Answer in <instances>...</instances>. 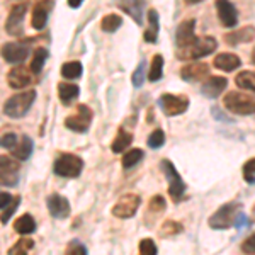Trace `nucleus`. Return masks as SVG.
Masks as SVG:
<instances>
[{"mask_svg": "<svg viewBox=\"0 0 255 255\" xmlns=\"http://www.w3.org/2000/svg\"><path fill=\"white\" fill-rule=\"evenodd\" d=\"M218 48V41L211 36H201L196 38L186 48L177 49V58L179 60H197L215 53Z\"/></svg>", "mask_w": 255, "mask_h": 255, "instance_id": "obj_1", "label": "nucleus"}, {"mask_svg": "<svg viewBox=\"0 0 255 255\" xmlns=\"http://www.w3.org/2000/svg\"><path fill=\"white\" fill-rule=\"evenodd\" d=\"M223 104L230 113L238 114V116H250V114H255V96H252V94L233 90V92H228L225 96Z\"/></svg>", "mask_w": 255, "mask_h": 255, "instance_id": "obj_2", "label": "nucleus"}, {"mask_svg": "<svg viewBox=\"0 0 255 255\" xmlns=\"http://www.w3.org/2000/svg\"><path fill=\"white\" fill-rule=\"evenodd\" d=\"M36 101V90H27L22 94H15L10 99H7L3 104V114L12 119L24 118L27 114V111L31 109V106Z\"/></svg>", "mask_w": 255, "mask_h": 255, "instance_id": "obj_3", "label": "nucleus"}, {"mask_svg": "<svg viewBox=\"0 0 255 255\" xmlns=\"http://www.w3.org/2000/svg\"><path fill=\"white\" fill-rule=\"evenodd\" d=\"M242 213L240 203L233 201V203L223 204L216 213H213L209 218V226L213 230H228L237 223V218Z\"/></svg>", "mask_w": 255, "mask_h": 255, "instance_id": "obj_4", "label": "nucleus"}, {"mask_svg": "<svg viewBox=\"0 0 255 255\" xmlns=\"http://www.w3.org/2000/svg\"><path fill=\"white\" fill-rule=\"evenodd\" d=\"M82 168H84V160L73 153L60 155L53 163V172L65 179H77L82 174Z\"/></svg>", "mask_w": 255, "mask_h": 255, "instance_id": "obj_5", "label": "nucleus"}, {"mask_svg": "<svg viewBox=\"0 0 255 255\" xmlns=\"http://www.w3.org/2000/svg\"><path fill=\"white\" fill-rule=\"evenodd\" d=\"M160 167H162L163 174H165L167 180H168V194H170L172 199L175 203L182 201L184 194H186V182L182 180V177L177 172V168L174 167V163L170 160H162L160 162Z\"/></svg>", "mask_w": 255, "mask_h": 255, "instance_id": "obj_6", "label": "nucleus"}, {"mask_svg": "<svg viewBox=\"0 0 255 255\" xmlns=\"http://www.w3.org/2000/svg\"><path fill=\"white\" fill-rule=\"evenodd\" d=\"M139 204H141V199H139L138 194H125L118 199V203L113 206V215L119 218V220H128V218H133L136 215Z\"/></svg>", "mask_w": 255, "mask_h": 255, "instance_id": "obj_7", "label": "nucleus"}, {"mask_svg": "<svg viewBox=\"0 0 255 255\" xmlns=\"http://www.w3.org/2000/svg\"><path fill=\"white\" fill-rule=\"evenodd\" d=\"M92 118H94V114L89 106L80 104L79 108H77L75 114H72V116H68L65 119V126H67L68 129L75 131V133H85L90 128Z\"/></svg>", "mask_w": 255, "mask_h": 255, "instance_id": "obj_8", "label": "nucleus"}, {"mask_svg": "<svg viewBox=\"0 0 255 255\" xmlns=\"http://www.w3.org/2000/svg\"><path fill=\"white\" fill-rule=\"evenodd\" d=\"M158 106L167 116H180L189 108V99L184 96H174V94H163L158 99Z\"/></svg>", "mask_w": 255, "mask_h": 255, "instance_id": "obj_9", "label": "nucleus"}, {"mask_svg": "<svg viewBox=\"0 0 255 255\" xmlns=\"http://www.w3.org/2000/svg\"><path fill=\"white\" fill-rule=\"evenodd\" d=\"M19 162L7 155H0V186H17L19 182Z\"/></svg>", "mask_w": 255, "mask_h": 255, "instance_id": "obj_10", "label": "nucleus"}, {"mask_svg": "<svg viewBox=\"0 0 255 255\" xmlns=\"http://www.w3.org/2000/svg\"><path fill=\"white\" fill-rule=\"evenodd\" d=\"M0 55L7 63L17 65L27 60L29 56V44L24 43H5L0 49Z\"/></svg>", "mask_w": 255, "mask_h": 255, "instance_id": "obj_11", "label": "nucleus"}, {"mask_svg": "<svg viewBox=\"0 0 255 255\" xmlns=\"http://www.w3.org/2000/svg\"><path fill=\"white\" fill-rule=\"evenodd\" d=\"M27 10V3H15L9 12V17L5 20V31L12 36L22 34V20Z\"/></svg>", "mask_w": 255, "mask_h": 255, "instance_id": "obj_12", "label": "nucleus"}, {"mask_svg": "<svg viewBox=\"0 0 255 255\" xmlns=\"http://www.w3.org/2000/svg\"><path fill=\"white\" fill-rule=\"evenodd\" d=\"M194 29H196V20L194 19H187L184 22L179 24L175 31V44H177V49L180 48H186L187 44H191L197 36L194 34Z\"/></svg>", "mask_w": 255, "mask_h": 255, "instance_id": "obj_13", "label": "nucleus"}, {"mask_svg": "<svg viewBox=\"0 0 255 255\" xmlns=\"http://www.w3.org/2000/svg\"><path fill=\"white\" fill-rule=\"evenodd\" d=\"M46 204H48L49 215L53 218H56V220H65V218H68L70 203L67 197L60 196V194H51V196H48Z\"/></svg>", "mask_w": 255, "mask_h": 255, "instance_id": "obj_14", "label": "nucleus"}, {"mask_svg": "<svg viewBox=\"0 0 255 255\" xmlns=\"http://www.w3.org/2000/svg\"><path fill=\"white\" fill-rule=\"evenodd\" d=\"M218 17L225 27H235L238 22V10L232 2H225V0H218L216 2Z\"/></svg>", "mask_w": 255, "mask_h": 255, "instance_id": "obj_15", "label": "nucleus"}, {"mask_svg": "<svg viewBox=\"0 0 255 255\" xmlns=\"http://www.w3.org/2000/svg\"><path fill=\"white\" fill-rule=\"evenodd\" d=\"M223 39L226 44H230V46H238L240 43H252L255 39V27L245 26V27H242V29L226 32L223 36Z\"/></svg>", "mask_w": 255, "mask_h": 255, "instance_id": "obj_16", "label": "nucleus"}, {"mask_svg": "<svg viewBox=\"0 0 255 255\" xmlns=\"http://www.w3.org/2000/svg\"><path fill=\"white\" fill-rule=\"evenodd\" d=\"M32 80V72L26 67H15L12 68L7 75V82L12 89H24L26 85H29Z\"/></svg>", "mask_w": 255, "mask_h": 255, "instance_id": "obj_17", "label": "nucleus"}, {"mask_svg": "<svg viewBox=\"0 0 255 255\" xmlns=\"http://www.w3.org/2000/svg\"><path fill=\"white\" fill-rule=\"evenodd\" d=\"M226 85H228V80L225 77H209L201 85V94L206 96L208 99H215L226 89Z\"/></svg>", "mask_w": 255, "mask_h": 255, "instance_id": "obj_18", "label": "nucleus"}, {"mask_svg": "<svg viewBox=\"0 0 255 255\" xmlns=\"http://www.w3.org/2000/svg\"><path fill=\"white\" fill-rule=\"evenodd\" d=\"M208 73H209V67L206 63H191L180 68V77L186 82H199L204 77H208Z\"/></svg>", "mask_w": 255, "mask_h": 255, "instance_id": "obj_19", "label": "nucleus"}, {"mask_svg": "<svg viewBox=\"0 0 255 255\" xmlns=\"http://www.w3.org/2000/svg\"><path fill=\"white\" fill-rule=\"evenodd\" d=\"M49 9H53V2H38L32 9V19L31 24L36 31H41L48 22Z\"/></svg>", "mask_w": 255, "mask_h": 255, "instance_id": "obj_20", "label": "nucleus"}, {"mask_svg": "<svg viewBox=\"0 0 255 255\" xmlns=\"http://www.w3.org/2000/svg\"><path fill=\"white\" fill-rule=\"evenodd\" d=\"M242 65V60L238 58L233 53H220L218 56H215V67L218 70H223V72H233Z\"/></svg>", "mask_w": 255, "mask_h": 255, "instance_id": "obj_21", "label": "nucleus"}, {"mask_svg": "<svg viewBox=\"0 0 255 255\" xmlns=\"http://www.w3.org/2000/svg\"><path fill=\"white\" fill-rule=\"evenodd\" d=\"M32 150H34V141H32V138L24 134V136H20L19 143L15 145L14 150H12V157L24 162V160H27L32 155Z\"/></svg>", "mask_w": 255, "mask_h": 255, "instance_id": "obj_22", "label": "nucleus"}, {"mask_svg": "<svg viewBox=\"0 0 255 255\" xmlns=\"http://www.w3.org/2000/svg\"><path fill=\"white\" fill-rule=\"evenodd\" d=\"M158 31H160V20H158V14L155 9L148 10V29L145 31L143 38H145L146 43L155 44L158 39Z\"/></svg>", "mask_w": 255, "mask_h": 255, "instance_id": "obj_23", "label": "nucleus"}, {"mask_svg": "<svg viewBox=\"0 0 255 255\" xmlns=\"http://www.w3.org/2000/svg\"><path fill=\"white\" fill-rule=\"evenodd\" d=\"M14 230L19 233V235H22V237L31 235V233L36 230L34 218H32L31 215H22V216L17 218V220L14 221Z\"/></svg>", "mask_w": 255, "mask_h": 255, "instance_id": "obj_24", "label": "nucleus"}, {"mask_svg": "<svg viewBox=\"0 0 255 255\" xmlns=\"http://www.w3.org/2000/svg\"><path fill=\"white\" fill-rule=\"evenodd\" d=\"M119 9L129 14L136 20V24H143V10H145V2H123L119 3Z\"/></svg>", "mask_w": 255, "mask_h": 255, "instance_id": "obj_25", "label": "nucleus"}, {"mask_svg": "<svg viewBox=\"0 0 255 255\" xmlns=\"http://www.w3.org/2000/svg\"><path fill=\"white\" fill-rule=\"evenodd\" d=\"M79 94H80V89H79V85H75V84H60L58 85L60 101H61V104H65V106H68L73 99L79 97Z\"/></svg>", "mask_w": 255, "mask_h": 255, "instance_id": "obj_26", "label": "nucleus"}, {"mask_svg": "<svg viewBox=\"0 0 255 255\" xmlns=\"http://www.w3.org/2000/svg\"><path fill=\"white\" fill-rule=\"evenodd\" d=\"M133 143V134L128 133L125 129H119L116 138H114L113 145H111V150L114 151V153H121V151H125L126 148H129V145Z\"/></svg>", "mask_w": 255, "mask_h": 255, "instance_id": "obj_27", "label": "nucleus"}, {"mask_svg": "<svg viewBox=\"0 0 255 255\" xmlns=\"http://www.w3.org/2000/svg\"><path fill=\"white\" fill-rule=\"evenodd\" d=\"M61 77L68 80H75L82 77V63L80 61H67L61 65Z\"/></svg>", "mask_w": 255, "mask_h": 255, "instance_id": "obj_28", "label": "nucleus"}, {"mask_svg": "<svg viewBox=\"0 0 255 255\" xmlns=\"http://www.w3.org/2000/svg\"><path fill=\"white\" fill-rule=\"evenodd\" d=\"M49 56V51L46 48H38L34 51V56H32V61H31V72L34 73V75H39L41 70H43L44 63H46Z\"/></svg>", "mask_w": 255, "mask_h": 255, "instance_id": "obj_29", "label": "nucleus"}, {"mask_svg": "<svg viewBox=\"0 0 255 255\" xmlns=\"http://www.w3.org/2000/svg\"><path fill=\"white\" fill-rule=\"evenodd\" d=\"M145 157V153H143L141 148H131V150H128L125 155H123V167L125 168H131L134 167L136 163H139Z\"/></svg>", "mask_w": 255, "mask_h": 255, "instance_id": "obj_30", "label": "nucleus"}, {"mask_svg": "<svg viewBox=\"0 0 255 255\" xmlns=\"http://www.w3.org/2000/svg\"><path fill=\"white\" fill-rule=\"evenodd\" d=\"M235 84L244 90H252L255 92V72H240L235 77Z\"/></svg>", "mask_w": 255, "mask_h": 255, "instance_id": "obj_31", "label": "nucleus"}, {"mask_svg": "<svg viewBox=\"0 0 255 255\" xmlns=\"http://www.w3.org/2000/svg\"><path fill=\"white\" fill-rule=\"evenodd\" d=\"M123 24V17L118 14H108L101 20V27L104 32H116Z\"/></svg>", "mask_w": 255, "mask_h": 255, "instance_id": "obj_32", "label": "nucleus"}, {"mask_svg": "<svg viewBox=\"0 0 255 255\" xmlns=\"http://www.w3.org/2000/svg\"><path fill=\"white\" fill-rule=\"evenodd\" d=\"M163 75V56L160 55H155L153 60H151V67H150V72H148V80L150 82H157L162 79Z\"/></svg>", "mask_w": 255, "mask_h": 255, "instance_id": "obj_33", "label": "nucleus"}, {"mask_svg": "<svg viewBox=\"0 0 255 255\" xmlns=\"http://www.w3.org/2000/svg\"><path fill=\"white\" fill-rule=\"evenodd\" d=\"M34 247V242L31 238H26L24 237L22 240H19L12 249L7 252V255H27V250H31Z\"/></svg>", "mask_w": 255, "mask_h": 255, "instance_id": "obj_34", "label": "nucleus"}, {"mask_svg": "<svg viewBox=\"0 0 255 255\" xmlns=\"http://www.w3.org/2000/svg\"><path fill=\"white\" fill-rule=\"evenodd\" d=\"M145 79H146V60H141L139 65L136 67V70L133 72V77H131V82L136 89L141 87L145 84Z\"/></svg>", "mask_w": 255, "mask_h": 255, "instance_id": "obj_35", "label": "nucleus"}, {"mask_svg": "<svg viewBox=\"0 0 255 255\" xmlns=\"http://www.w3.org/2000/svg\"><path fill=\"white\" fill-rule=\"evenodd\" d=\"M146 143H148V146H150V148H160V146H163V145H165V133H163L162 129H155L153 133H151L150 136H148Z\"/></svg>", "mask_w": 255, "mask_h": 255, "instance_id": "obj_36", "label": "nucleus"}, {"mask_svg": "<svg viewBox=\"0 0 255 255\" xmlns=\"http://www.w3.org/2000/svg\"><path fill=\"white\" fill-rule=\"evenodd\" d=\"M165 199H163V196H153L150 199V204H148V209H150V213H153V215H160V213L165 211Z\"/></svg>", "mask_w": 255, "mask_h": 255, "instance_id": "obj_37", "label": "nucleus"}, {"mask_svg": "<svg viewBox=\"0 0 255 255\" xmlns=\"http://www.w3.org/2000/svg\"><path fill=\"white\" fill-rule=\"evenodd\" d=\"M182 232V225L177 223V221H165L163 226L160 228V233H162V237H168V235H177V233Z\"/></svg>", "mask_w": 255, "mask_h": 255, "instance_id": "obj_38", "label": "nucleus"}, {"mask_svg": "<svg viewBox=\"0 0 255 255\" xmlns=\"http://www.w3.org/2000/svg\"><path fill=\"white\" fill-rule=\"evenodd\" d=\"M65 255H89V252H87V247L82 244V242L72 240L67 247V252H65Z\"/></svg>", "mask_w": 255, "mask_h": 255, "instance_id": "obj_39", "label": "nucleus"}, {"mask_svg": "<svg viewBox=\"0 0 255 255\" xmlns=\"http://www.w3.org/2000/svg\"><path fill=\"white\" fill-rule=\"evenodd\" d=\"M157 245L151 238H145L139 242V255H157Z\"/></svg>", "mask_w": 255, "mask_h": 255, "instance_id": "obj_40", "label": "nucleus"}, {"mask_svg": "<svg viewBox=\"0 0 255 255\" xmlns=\"http://www.w3.org/2000/svg\"><path fill=\"white\" fill-rule=\"evenodd\" d=\"M19 204H20V197L17 196V197H14V199H12V203L9 204V206L5 208V211H3V213H2V216H0V221H2L3 225L9 223L10 216L15 213V209L19 208Z\"/></svg>", "mask_w": 255, "mask_h": 255, "instance_id": "obj_41", "label": "nucleus"}, {"mask_svg": "<svg viewBox=\"0 0 255 255\" xmlns=\"http://www.w3.org/2000/svg\"><path fill=\"white\" fill-rule=\"evenodd\" d=\"M244 179L249 184L255 182V158H250V160H247V162H245V165H244Z\"/></svg>", "mask_w": 255, "mask_h": 255, "instance_id": "obj_42", "label": "nucleus"}, {"mask_svg": "<svg viewBox=\"0 0 255 255\" xmlns=\"http://www.w3.org/2000/svg\"><path fill=\"white\" fill-rule=\"evenodd\" d=\"M17 143H19L17 134H14V133H7V134H3V136H0V148H7V150H14Z\"/></svg>", "mask_w": 255, "mask_h": 255, "instance_id": "obj_43", "label": "nucleus"}, {"mask_svg": "<svg viewBox=\"0 0 255 255\" xmlns=\"http://www.w3.org/2000/svg\"><path fill=\"white\" fill-rule=\"evenodd\" d=\"M242 252L247 255H255V233L250 235L244 244H242Z\"/></svg>", "mask_w": 255, "mask_h": 255, "instance_id": "obj_44", "label": "nucleus"}, {"mask_svg": "<svg viewBox=\"0 0 255 255\" xmlns=\"http://www.w3.org/2000/svg\"><path fill=\"white\" fill-rule=\"evenodd\" d=\"M12 203V197L7 192H0V209H5Z\"/></svg>", "mask_w": 255, "mask_h": 255, "instance_id": "obj_45", "label": "nucleus"}, {"mask_svg": "<svg viewBox=\"0 0 255 255\" xmlns=\"http://www.w3.org/2000/svg\"><path fill=\"white\" fill-rule=\"evenodd\" d=\"M213 118H216V119H225V121H232V119H230L228 116H223V114H221V111L218 109V108L213 109Z\"/></svg>", "mask_w": 255, "mask_h": 255, "instance_id": "obj_46", "label": "nucleus"}, {"mask_svg": "<svg viewBox=\"0 0 255 255\" xmlns=\"http://www.w3.org/2000/svg\"><path fill=\"white\" fill-rule=\"evenodd\" d=\"M68 5L72 7V9H79L82 5V0H68Z\"/></svg>", "mask_w": 255, "mask_h": 255, "instance_id": "obj_47", "label": "nucleus"}, {"mask_svg": "<svg viewBox=\"0 0 255 255\" xmlns=\"http://www.w3.org/2000/svg\"><path fill=\"white\" fill-rule=\"evenodd\" d=\"M250 61H252V63L255 65V48L252 49V58H250Z\"/></svg>", "mask_w": 255, "mask_h": 255, "instance_id": "obj_48", "label": "nucleus"}, {"mask_svg": "<svg viewBox=\"0 0 255 255\" xmlns=\"http://www.w3.org/2000/svg\"><path fill=\"white\" fill-rule=\"evenodd\" d=\"M252 218H254V220H255V208H254V211H252Z\"/></svg>", "mask_w": 255, "mask_h": 255, "instance_id": "obj_49", "label": "nucleus"}]
</instances>
